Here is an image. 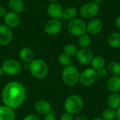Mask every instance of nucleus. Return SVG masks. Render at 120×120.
Here are the masks:
<instances>
[{"instance_id": "1", "label": "nucleus", "mask_w": 120, "mask_h": 120, "mask_svg": "<svg viewBox=\"0 0 120 120\" xmlns=\"http://www.w3.org/2000/svg\"><path fill=\"white\" fill-rule=\"evenodd\" d=\"M26 97V88L18 81L7 83L1 91V100L4 105L13 110L20 107L25 103Z\"/></svg>"}, {"instance_id": "2", "label": "nucleus", "mask_w": 120, "mask_h": 120, "mask_svg": "<svg viewBox=\"0 0 120 120\" xmlns=\"http://www.w3.org/2000/svg\"><path fill=\"white\" fill-rule=\"evenodd\" d=\"M84 100L78 94L68 96L64 102L65 111L70 115H75L80 113L84 108Z\"/></svg>"}, {"instance_id": "3", "label": "nucleus", "mask_w": 120, "mask_h": 120, "mask_svg": "<svg viewBox=\"0 0 120 120\" xmlns=\"http://www.w3.org/2000/svg\"><path fill=\"white\" fill-rule=\"evenodd\" d=\"M28 70L32 77L39 79L45 78L49 72L47 63L41 58H34L29 64Z\"/></svg>"}, {"instance_id": "4", "label": "nucleus", "mask_w": 120, "mask_h": 120, "mask_svg": "<svg viewBox=\"0 0 120 120\" xmlns=\"http://www.w3.org/2000/svg\"><path fill=\"white\" fill-rule=\"evenodd\" d=\"M80 72L77 67L72 65L64 68L62 71L61 78L63 82L68 86H75L79 83Z\"/></svg>"}, {"instance_id": "5", "label": "nucleus", "mask_w": 120, "mask_h": 120, "mask_svg": "<svg viewBox=\"0 0 120 120\" xmlns=\"http://www.w3.org/2000/svg\"><path fill=\"white\" fill-rule=\"evenodd\" d=\"M67 30L70 34L79 37L86 33V22L82 18H75L68 21Z\"/></svg>"}, {"instance_id": "6", "label": "nucleus", "mask_w": 120, "mask_h": 120, "mask_svg": "<svg viewBox=\"0 0 120 120\" xmlns=\"http://www.w3.org/2000/svg\"><path fill=\"white\" fill-rule=\"evenodd\" d=\"M100 12V6L95 2L89 1L79 8V13L83 19H93L95 18Z\"/></svg>"}, {"instance_id": "7", "label": "nucleus", "mask_w": 120, "mask_h": 120, "mask_svg": "<svg viewBox=\"0 0 120 120\" xmlns=\"http://www.w3.org/2000/svg\"><path fill=\"white\" fill-rule=\"evenodd\" d=\"M1 68L4 71V73L6 75L13 76L18 75L21 72L22 65L20 63V62L14 58H8L3 62Z\"/></svg>"}, {"instance_id": "8", "label": "nucleus", "mask_w": 120, "mask_h": 120, "mask_svg": "<svg viewBox=\"0 0 120 120\" xmlns=\"http://www.w3.org/2000/svg\"><path fill=\"white\" fill-rule=\"evenodd\" d=\"M98 79L97 72L91 68H86L80 72L79 82L84 86H90L93 85Z\"/></svg>"}, {"instance_id": "9", "label": "nucleus", "mask_w": 120, "mask_h": 120, "mask_svg": "<svg viewBox=\"0 0 120 120\" xmlns=\"http://www.w3.org/2000/svg\"><path fill=\"white\" fill-rule=\"evenodd\" d=\"M62 27L63 25L60 20L51 18L45 23L44 30L46 34L50 36H55L61 31Z\"/></svg>"}, {"instance_id": "10", "label": "nucleus", "mask_w": 120, "mask_h": 120, "mask_svg": "<svg viewBox=\"0 0 120 120\" xmlns=\"http://www.w3.org/2000/svg\"><path fill=\"white\" fill-rule=\"evenodd\" d=\"M103 29V22L99 18L91 19L86 23V33L91 36L100 34Z\"/></svg>"}, {"instance_id": "11", "label": "nucleus", "mask_w": 120, "mask_h": 120, "mask_svg": "<svg viewBox=\"0 0 120 120\" xmlns=\"http://www.w3.org/2000/svg\"><path fill=\"white\" fill-rule=\"evenodd\" d=\"M77 60L83 65H90L94 56L89 49H79L75 56Z\"/></svg>"}, {"instance_id": "12", "label": "nucleus", "mask_w": 120, "mask_h": 120, "mask_svg": "<svg viewBox=\"0 0 120 120\" xmlns=\"http://www.w3.org/2000/svg\"><path fill=\"white\" fill-rule=\"evenodd\" d=\"M4 25L11 29H15L20 26L21 22V18L18 13L9 11L7 12L6 15L4 17Z\"/></svg>"}, {"instance_id": "13", "label": "nucleus", "mask_w": 120, "mask_h": 120, "mask_svg": "<svg viewBox=\"0 0 120 120\" xmlns=\"http://www.w3.org/2000/svg\"><path fill=\"white\" fill-rule=\"evenodd\" d=\"M64 8L58 3H52L49 4L47 7V13L49 16L52 19H58L60 20L63 18Z\"/></svg>"}, {"instance_id": "14", "label": "nucleus", "mask_w": 120, "mask_h": 120, "mask_svg": "<svg viewBox=\"0 0 120 120\" xmlns=\"http://www.w3.org/2000/svg\"><path fill=\"white\" fill-rule=\"evenodd\" d=\"M13 39L12 29L6 25H0V45L6 46L9 44Z\"/></svg>"}, {"instance_id": "15", "label": "nucleus", "mask_w": 120, "mask_h": 120, "mask_svg": "<svg viewBox=\"0 0 120 120\" xmlns=\"http://www.w3.org/2000/svg\"><path fill=\"white\" fill-rule=\"evenodd\" d=\"M35 111L41 115H45L52 110V106L51 103L46 100H39L34 104Z\"/></svg>"}, {"instance_id": "16", "label": "nucleus", "mask_w": 120, "mask_h": 120, "mask_svg": "<svg viewBox=\"0 0 120 120\" xmlns=\"http://www.w3.org/2000/svg\"><path fill=\"white\" fill-rule=\"evenodd\" d=\"M106 88L110 93H119L120 91V76H111L106 82Z\"/></svg>"}, {"instance_id": "17", "label": "nucleus", "mask_w": 120, "mask_h": 120, "mask_svg": "<svg viewBox=\"0 0 120 120\" xmlns=\"http://www.w3.org/2000/svg\"><path fill=\"white\" fill-rule=\"evenodd\" d=\"M19 57L24 63L30 64L34 59V54L30 48L25 46L20 50Z\"/></svg>"}, {"instance_id": "18", "label": "nucleus", "mask_w": 120, "mask_h": 120, "mask_svg": "<svg viewBox=\"0 0 120 120\" xmlns=\"http://www.w3.org/2000/svg\"><path fill=\"white\" fill-rule=\"evenodd\" d=\"M15 113L13 109L4 105H0V120H15Z\"/></svg>"}, {"instance_id": "19", "label": "nucleus", "mask_w": 120, "mask_h": 120, "mask_svg": "<svg viewBox=\"0 0 120 120\" xmlns=\"http://www.w3.org/2000/svg\"><path fill=\"white\" fill-rule=\"evenodd\" d=\"M108 108L117 110L120 107V94L119 93H110L107 98Z\"/></svg>"}, {"instance_id": "20", "label": "nucleus", "mask_w": 120, "mask_h": 120, "mask_svg": "<svg viewBox=\"0 0 120 120\" xmlns=\"http://www.w3.org/2000/svg\"><path fill=\"white\" fill-rule=\"evenodd\" d=\"M108 45L112 49H119L120 47V32H112L107 39Z\"/></svg>"}, {"instance_id": "21", "label": "nucleus", "mask_w": 120, "mask_h": 120, "mask_svg": "<svg viewBox=\"0 0 120 120\" xmlns=\"http://www.w3.org/2000/svg\"><path fill=\"white\" fill-rule=\"evenodd\" d=\"M8 7L11 11L20 13L25 8V3L23 0H8Z\"/></svg>"}, {"instance_id": "22", "label": "nucleus", "mask_w": 120, "mask_h": 120, "mask_svg": "<svg viewBox=\"0 0 120 120\" xmlns=\"http://www.w3.org/2000/svg\"><path fill=\"white\" fill-rule=\"evenodd\" d=\"M78 14V10L76 7L70 6H68L64 8L63 18L65 20H71L75 18H77V15Z\"/></svg>"}, {"instance_id": "23", "label": "nucleus", "mask_w": 120, "mask_h": 120, "mask_svg": "<svg viewBox=\"0 0 120 120\" xmlns=\"http://www.w3.org/2000/svg\"><path fill=\"white\" fill-rule=\"evenodd\" d=\"M107 70L108 74L111 76H120V63L112 60L107 65Z\"/></svg>"}, {"instance_id": "24", "label": "nucleus", "mask_w": 120, "mask_h": 120, "mask_svg": "<svg viewBox=\"0 0 120 120\" xmlns=\"http://www.w3.org/2000/svg\"><path fill=\"white\" fill-rule=\"evenodd\" d=\"M92 42L91 35H89L87 33H85L78 38V45L80 47V49H89V47L91 46Z\"/></svg>"}, {"instance_id": "25", "label": "nucleus", "mask_w": 120, "mask_h": 120, "mask_svg": "<svg viewBox=\"0 0 120 120\" xmlns=\"http://www.w3.org/2000/svg\"><path fill=\"white\" fill-rule=\"evenodd\" d=\"M91 68H93L94 70H95L96 71L102 69L103 68H105V58L101 56H94L91 63Z\"/></svg>"}, {"instance_id": "26", "label": "nucleus", "mask_w": 120, "mask_h": 120, "mask_svg": "<svg viewBox=\"0 0 120 120\" xmlns=\"http://www.w3.org/2000/svg\"><path fill=\"white\" fill-rule=\"evenodd\" d=\"M117 112L116 110L107 108L104 109L101 114V117L105 120H116Z\"/></svg>"}, {"instance_id": "27", "label": "nucleus", "mask_w": 120, "mask_h": 120, "mask_svg": "<svg viewBox=\"0 0 120 120\" xmlns=\"http://www.w3.org/2000/svg\"><path fill=\"white\" fill-rule=\"evenodd\" d=\"M58 63H60V65L63 66L64 68L72 65V58L64 53H62L58 56Z\"/></svg>"}, {"instance_id": "28", "label": "nucleus", "mask_w": 120, "mask_h": 120, "mask_svg": "<svg viewBox=\"0 0 120 120\" xmlns=\"http://www.w3.org/2000/svg\"><path fill=\"white\" fill-rule=\"evenodd\" d=\"M77 51H78L77 47L73 44H67L63 47V53L72 58L76 56Z\"/></svg>"}, {"instance_id": "29", "label": "nucleus", "mask_w": 120, "mask_h": 120, "mask_svg": "<svg viewBox=\"0 0 120 120\" xmlns=\"http://www.w3.org/2000/svg\"><path fill=\"white\" fill-rule=\"evenodd\" d=\"M97 72V76H98V78H100V79H104L105 77H107V76L109 75L108 74V72L106 68H103L102 69H100L96 71Z\"/></svg>"}, {"instance_id": "30", "label": "nucleus", "mask_w": 120, "mask_h": 120, "mask_svg": "<svg viewBox=\"0 0 120 120\" xmlns=\"http://www.w3.org/2000/svg\"><path fill=\"white\" fill-rule=\"evenodd\" d=\"M74 117L72 115H70L66 112H65L60 117L59 120H74Z\"/></svg>"}, {"instance_id": "31", "label": "nucleus", "mask_w": 120, "mask_h": 120, "mask_svg": "<svg viewBox=\"0 0 120 120\" xmlns=\"http://www.w3.org/2000/svg\"><path fill=\"white\" fill-rule=\"evenodd\" d=\"M43 120H56V117L52 111L45 115H44Z\"/></svg>"}, {"instance_id": "32", "label": "nucleus", "mask_w": 120, "mask_h": 120, "mask_svg": "<svg viewBox=\"0 0 120 120\" xmlns=\"http://www.w3.org/2000/svg\"><path fill=\"white\" fill-rule=\"evenodd\" d=\"M22 120H40L39 117L34 114H29L26 115Z\"/></svg>"}, {"instance_id": "33", "label": "nucleus", "mask_w": 120, "mask_h": 120, "mask_svg": "<svg viewBox=\"0 0 120 120\" xmlns=\"http://www.w3.org/2000/svg\"><path fill=\"white\" fill-rule=\"evenodd\" d=\"M6 13H7L6 8L4 6L0 5V18H4V17L6 15Z\"/></svg>"}, {"instance_id": "34", "label": "nucleus", "mask_w": 120, "mask_h": 120, "mask_svg": "<svg viewBox=\"0 0 120 120\" xmlns=\"http://www.w3.org/2000/svg\"><path fill=\"white\" fill-rule=\"evenodd\" d=\"M115 23V26L120 30V15L116 18Z\"/></svg>"}, {"instance_id": "35", "label": "nucleus", "mask_w": 120, "mask_h": 120, "mask_svg": "<svg viewBox=\"0 0 120 120\" xmlns=\"http://www.w3.org/2000/svg\"><path fill=\"white\" fill-rule=\"evenodd\" d=\"M74 120H89V119L87 117H86L85 116L79 115V116H77L76 118H75Z\"/></svg>"}, {"instance_id": "36", "label": "nucleus", "mask_w": 120, "mask_h": 120, "mask_svg": "<svg viewBox=\"0 0 120 120\" xmlns=\"http://www.w3.org/2000/svg\"><path fill=\"white\" fill-rule=\"evenodd\" d=\"M116 112H117V116H116V120H120V107L116 110Z\"/></svg>"}, {"instance_id": "37", "label": "nucleus", "mask_w": 120, "mask_h": 120, "mask_svg": "<svg viewBox=\"0 0 120 120\" xmlns=\"http://www.w3.org/2000/svg\"><path fill=\"white\" fill-rule=\"evenodd\" d=\"M104 1H105V0H94L93 1H94V2H95L96 4H98V5H99V4H102Z\"/></svg>"}, {"instance_id": "38", "label": "nucleus", "mask_w": 120, "mask_h": 120, "mask_svg": "<svg viewBox=\"0 0 120 120\" xmlns=\"http://www.w3.org/2000/svg\"><path fill=\"white\" fill-rule=\"evenodd\" d=\"M91 120H105L104 119H103L101 117H94L93 119H91Z\"/></svg>"}, {"instance_id": "39", "label": "nucleus", "mask_w": 120, "mask_h": 120, "mask_svg": "<svg viewBox=\"0 0 120 120\" xmlns=\"http://www.w3.org/2000/svg\"><path fill=\"white\" fill-rule=\"evenodd\" d=\"M3 74H4V71H3V70H2L1 67H0V77H2Z\"/></svg>"}, {"instance_id": "40", "label": "nucleus", "mask_w": 120, "mask_h": 120, "mask_svg": "<svg viewBox=\"0 0 120 120\" xmlns=\"http://www.w3.org/2000/svg\"><path fill=\"white\" fill-rule=\"evenodd\" d=\"M49 1L50 4H52V3H56L58 0H48Z\"/></svg>"}, {"instance_id": "41", "label": "nucleus", "mask_w": 120, "mask_h": 120, "mask_svg": "<svg viewBox=\"0 0 120 120\" xmlns=\"http://www.w3.org/2000/svg\"></svg>"}]
</instances>
